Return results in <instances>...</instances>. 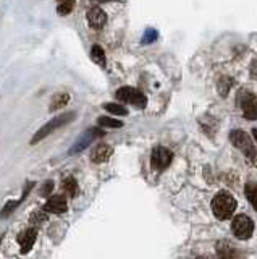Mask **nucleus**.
Listing matches in <instances>:
<instances>
[{"label": "nucleus", "instance_id": "nucleus-16", "mask_svg": "<svg viewBox=\"0 0 257 259\" xmlns=\"http://www.w3.org/2000/svg\"><path fill=\"white\" fill-rule=\"evenodd\" d=\"M70 101V96L66 94V92H58V94H55L54 99H52V102H50V110H57V109H61L63 106H66Z\"/></svg>", "mask_w": 257, "mask_h": 259}, {"label": "nucleus", "instance_id": "nucleus-25", "mask_svg": "<svg viewBox=\"0 0 257 259\" xmlns=\"http://www.w3.org/2000/svg\"><path fill=\"white\" fill-rule=\"evenodd\" d=\"M249 73H251V76H253L254 80H257V60H253L251 68H249Z\"/></svg>", "mask_w": 257, "mask_h": 259}, {"label": "nucleus", "instance_id": "nucleus-24", "mask_svg": "<svg viewBox=\"0 0 257 259\" xmlns=\"http://www.w3.org/2000/svg\"><path fill=\"white\" fill-rule=\"evenodd\" d=\"M44 220H46V216L42 212H34L31 217V222H44Z\"/></svg>", "mask_w": 257, "mask_h": 259}, {"label": "nucleus", "instance_id": "nucleus-12", "mask_svg": "<svg viewBox=\"0 0 257 259\" xmlns=\"http://www.w3.org/2000/svg\"><path fill=\"white\" fill-rule=\"evenodd\" d=\"M112 152H114V149H112V146L109 144H99L92 149L91 152V161L94 164H102L105 161H109Z\"/></svg>", "mask_w": 257, "mask_h": 259}, {"label": "nucleus", "instance_id": "nucleus-27", "mask_svg": "<svg viewBox=\"0 0 257 259\" xmlns=\"http://www.w3.org/2000/svg\"><path fill=\"white\" fill-rule=\"evenodd\" d=\"M196 259H207V258H204V256H199V258H196Z\"/></svg>", "mask_w": 257, "mask_h": 259}, {"label": "nucleus", "instance_id": "nucleus-8", "mask_svg": "<svg viewBox=\"0 0 257 259\" xmlns=\"http://www.w3.org/2000/svg\"><path fill=\"white\" fill-rule=\"evenodd\" d=\"M105 133L100 128H91V130H87L85 135L78 138V141L73 144V147L70 149V154H78V152H81L83 149H86V147L91 144V143L96 140V138H100V136H104Z\"/></svg>", "mask_w": 257, "mask_h": 259}, {"label": "nucleus", "instance_id": "nucleus-1", "mask_svg": "<svg viewBox=\"0 0 257 259\" xmlns=\"http://www.w3.org/2000/svg\"><path fill=\"white\" fill-rule=\"evenodd\" d=\"M238 207V201L228 191H219L212 200V211L219 220L230 219Z\"/></svg>", "mask_w": 257, "mask_h": 259}, {"label": "nucleus", "instance_id": "nucleus-17", "mask_svg": "<svg viewBox=\"0 0 257 259\" xmlns=\"http://www.w3.org/2000/svg\"><path fill=\"white\" fill-rule=\"evenodd\" d=\"M61 188H63L66 195L71 198H75L78 195V183L73 177H66L63 181H61Z\"/></svg>", "mask_w": 257, "mask_h": 259}, {"label": "nucleus", "instance_id": "nucleus-6", "mask_svg": "<svg viewBox=\"0 0 257 259\" xmlns=\"http://www.w3.org/2000/svg\"><path fill=\"white\" fill-rule=\"evenodd\" d=\"M239 106L243 109L244 118L257 120V96L254 92L243 91L241 94H239Z\"/></svg>", "mask_w": 257, "mask_h": 259}, {"label": "nucleus", "instance_id": "nucleus-4", "mask_svg": "<svg viewBox=\"0 0 257 259\" xmlns=\"http://www.w3.org/2000/svg\"><path fill=\"white\" fill-rule=\"evenodd\" d=\"M116 99L125 104H131L138 109H144L147 104V99L146 96L143 94L141 91H138L136 87H131V86H123L116 91Z\"/></svg>", "mask_w": 257, "mask_h": 259}, {"label": "nucleus", "instance_id": "nucleus-18", "mask_svg": "<svg viewBox=\"0 0 257 259\" xmlns=\"http://www.w3.org/2000/svg\"><path fill=\"white\" fill-rule=\"evenodd\" d=\"M91 58H92V62H96L97 65H100V67H105V63H107V60H105V54H104L102 47L100 46H92Z\"/></svg>", "mask_w": 257, "mask_h": 259}, {"label": "nucleus", "instance_id": "nucleus-15", "mask_svg": "<svg viewBox=\"0 0 257 259\" xmlns=\"http://www.w3.org/2000/svg\"><path fill=\"white\" fill-rule=\"evenodd\" d=\"M231 86H233V78H230V76H222V78H219V83H217V91H219V94L222 97H227Z\"/></svg>", "mask_w": 257, "mask_h": 259}, {"label": "nucleus", "instance_id": "nucleus-7", "mask_svg": "<svg viewBox=\"0 0 257 259\" xmlns=\"http://www.w3.org/2000/svg\"><path fill=\"white\" fill-rule=\"evenodd\" d=\"M173 159V154L170 149H167L164 146L155 147L152 151V156H150V164H152L154 170H165L170 165Z\"/></svg>", "mask_w": 257, "mask_h": 259}, {"label": "nucleus", "instance_id": "nucleus-14", "mask_svg": "<svg viewBox=\"0 0 257 259\" xmlns=\"http://www.w3.org/2000/svg\"><path fill=\"white\" fill-rule=\"evenodd\" d=\"M217 253H219V258L220 259H234V248L227 243V241H220L219 245H217Z\"/></svg>", "mask_w": 257, "mask_h": 259}, {"label": "nucleus", "instance_id": "nucleus-20", "mask_svg": "<svg viewBox=\"0 0 257 259\" xmlns=\"http://www.w3.org/2000/svg\"><path fill=\"white\" fill-rule=\"evenodd\" d=\"M104 109L107 110V112L114 114V115H120V117H125V115H128V110L123 106H120V104H114V102L104 104Z\"/></svg>", "mask_w": 257, "mask_h": 259}, {"label": "nucleus", "instance_id": "nucleus-10", "mask_svg": "<svg viewBox=\"0 0 257 259\" xmlns=\"http://www.w3.org/2000/svg\"><path fill=\"white\" fill-rule=\"evenodd\" d=\"M66 200L61 195H55L52 198H49L46 206H44V211L46 212H52V214H63L66 211Z\"/></svg>", "mask_w": 257, "mask_h": 259}, {"label": "nucleus", "instance_id": "nucleus-2", "mask_svg": "<svg viewBox=\"0 0 257 259\" xmlns=\"http://www.w3.org/2000/svg\"><path fill=\"white\" fill-rule=\"evenodd\" d=\"M230 141L234 147H238V149L249 159V161H256V157H257L256 146H254L253 140H251V136L246 133V131L233 130L230 133Z\"/></svg>", "mask_w": 257, "mask_h": 259}, {"label": "nucleus", "instance_id": "nucleus-3", "mask_svg": "<svg viewBox=\"0 0 257 259\" xmlns=\"http://www.w3.org/2000/svg\"><path fill=\"white\" fill-rule=\"evenodd\" d=\"M73 118H75V112H66V114H61V115H58V117H55L54 120H50L49 123L44 125L42 128L39 130L34 136H32L31 144H36L37 141H41V140H44V138H47L50 133H54L55 130L61 128V126L66 125V123H70Z\"/></svg>", "mask_w": 257, "mask_h": 259}, {"label": "nucleus", "instance_id": "nucleus-11", "mask_svg": "<svg viewBox=\"0 0 257 259\" xmlns=\"http://www.w3.org/2000/svg\"><path fill=\"white\" fill-rule=\"evenodd\" d=\"M36 236H37V229L36 227H31V229H26L25 232H21L18 236V243L21 246V251L28 253L32 248L36 241Z\"/></svg>", "mask_w": 257, "mask_h": 259}, {"label": "nucleus", "instance_id": "nucleus-26", "mask_svg": "<svg viewBox=\"0 0 257 259\" xmlns=\"http://www.w3.org/2000/svg\"><path fill=\"white\" fill-rule=\"evenodd\" d=\"M253 135H254V138H256V141H257V128H254V130H253Z\"/></svg>", "mask_w": 257, "mask_h": 259}, {"label": "nucleus", "instance_id": "nucleus-23", "mask_svg": "<svg viewBox=\"0 0 257 259\" xmlns=\"http://www.w3.org/2000/svg\"><path fill=\"white\" fill-rule=\"evenodd\" d=\"M54 188V181H46V183L42 185V191H41V196H49L50 195V191H52Z\"/></svg>", "mask_w": 257, "mask_h": 259}, {"label": "nucleus", "instance_id": "nucleus-13", "mask_svg": "<svg viewBox=\"0 0 257 259\" xmlns=\"http://www.w3.org/2000/svg\"><path fill=\"white\" fill-rule=\"evenodd\" d=\"M244 195L248 198V201L251 202V206L254 207V211L257 212V181H248V183H246Z\"/></svg>", "mask_w": 257, "mask_h": 259}, {"label": "nucleus", "instance_id": "nucleus-9", "mask_svg": "<svg viewBox=\"0 0 257 259\" xmlns=\"http://www.w3.org/2000/svg\"><path fill=\"white\" fill-rule=\"evenodd\" d=\"M87 23L92 29H102L107 23V15L102 8L99 7H92L91 10L87 12Z\"/></svg>", "mask_w": 257, "mask_h": 259}, {"label": "nucleus", "instance_id": "nucleus-5", "mask_svg": "<svg viewBox=\"0 0 257 259\" xmlns=\"http://www.w3.org/2000/svg\"><path fill=\"white\" fill-rule=\"evenodd\" d=\"M231 232L233 235L239 240H248L253 236L254 233V222L253 219L244 216V214H239V216H234L231 220Z\"/></svg>", "mask_w": 257, "mask_h": 259}, {"label": "nucleus", "instance_id": "nucleus-21", "mask_svg": "<svg viewBox=\"0 0 257 259\" xmlns=\"http://www.w3.org/2000/svg\"><path fill=\"white\" fill-rule=\"evenodd\" d=\"M60 5H58V13L61 15H66L71 12V8H73V3L75 0H58Z\"/></svg>", "mask_w": 257, "mask_h": 259}, {"label": "nucleus", "instance_id": "nucleus-19", "mask_svg": "<svg viewBox=\"0 0 257 259\" xmlns=\"http://www.w3.org/2000/svg\"><path fill=\"white\" fill-rule=\"evenodd\" d=\"M97 123L100 126H105V128H121V126H123V122L112 118V117H99Z\"/></svg>", "mask_w": 257, "mask_h": 259}, {"label": "nucleus", "instance_id": "nucleus-22", "mask_svg": "<svg viewBox=\"0 0 257 259\" xmlns=\"http://www.w3.org/2000/svg\"><path fill=\"white\" fill-rule=\"evenodd\" d=\"M157 37H159V32L155 29H152V28H149L143 36V44H150V42L157 41Z\"/></svg>", "mask_w": 257, "mask_h": 259}]
</instances>
